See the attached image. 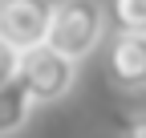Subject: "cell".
Masks as SVG:
<instances>
[{
    "label": "cell",
    "instance_id": "cell-1",
    "mask_svg": "<svg viewBox=\"0 0 146 138\" xmlns=\"http://www.w3.org/2000/svg\"><path fill=\"white\" fill-rule=\"evenodd\" d=\"M106 8L102 0H53L49 16V37L45 45L53 53H61L69 61H85L89 53H98L106 41Z\"/></svg>",
    "mask_w": 146,
    "mask_h": 138
},
{
    "label": "cell",
    "instance_id": "cell-9",
    "mask_svg": "<svg viewBox=\"0 0 146 138\" xmlns=\"http://www.w3.org/2000/svg\"><path fill=\"white\" fill-rule=\"evenodd\" d=\"M0 4H4V0H0Z\"/></svg>",
    "mask_w": 146,
    "mask_h": 138
},
{
    "label": "cell",
    "instance_id": "cell-5",
    "mask_svg": "<svg viewBox=\"0 0 146 138\" xmlns=\"http://www.w3.org/2000/svg\"><path fill=\"white\" fill-rule=\"evenodd\" d=\"M29 114H33V98L25 94L21 81L0 85V138H12L16 130H25Z\"/></svg>",
    "mask_w": 146,
    "mask_h": 138
},
{
    "label": "cell",
    "instance_id": "cell-7",
    "mask_svg": "<svg viewBox=\"0 0 146 138\" xmlns=\"http://www.w3.org/2000/svg\"><path fill=\"white\" fill-rule=\"evenodd\" d=\"M16 69H21V53H16L12 45H4V41H0V85L16 81Z\"/></svg>",
    "mask_w": 146,
    "mask_h": 138
},
{
    "label": "cell",
    "instance_id": "cell-6",
    "mask_svg": "<svg viewBox=\"0 0 146 138\" xmlns=\"http://www.w3.org/2000/svg\"><path fill=\"white\" fill-rule=\"evenodd\" d=\"M106 29L110 33H138L146 37V0H106Z\"/></svg>",
    "mask_w": 146,
    "mask_h": 138
},
{
    "label": "cell",
    "instance_id": "cell-2",
    "mask_svg": "<svg viewBox=\"0 0 146 138\" xmlns=\"http://www.w3.org/2000/svg\"><path fill=\"white\" fill-rule=\"evenodd\" d=\"M16 81L25 85V94L33 98V106H49V102H61L73 90V81H77V61L53 53L49 45H36V49H25L21 53Z\"/></svg>",
    "mask_w": 146,
    "mask_h": 138
},
{
    "label": "cell",
    "instance_id": "cell-4",
    "mask_svg": "<svg viewBox=\"0 0 146 138\" xmlns=\"http://www.w3.org/2000/svg\"><path fill=\"white\" fill-rule=\"evenodd\" d=\"M106 81L122 94H146V37H138V33H110Z\"/></svg>",
    "mask_w": 146,
    "mask_h": 138
},
{
    "label": "cell",
    "instance_id": "cell-8",
    "mask_svg": "<svg viewBox=\"0 0 146 138\" xmlns=\"http://www.w3.org/2000/svg\"><path fill=\"white\" fill-rule=\"evenodd\" d=\"M118 130H122V138H146V110L122 114V118H118Z\"/></svg>",
    "mask_w": 146,
    "mask_h": 138
},
{
    "label": "cell",
    "instance_id": "cell-3",
    "mask_svg": "<svg viewBox=\"0 0 146 138\" xmlns=\"http://www.w3.org/2000/svg\"><path fill=\"white\" fill-rule=\"evenodd\" d=\"M49 16H53V0H4L0 4V41L12 45L16 53L45 45Z\"/></svg>",
    "mask_w": 146,
    "mask_h": 138
}]
</instances>
